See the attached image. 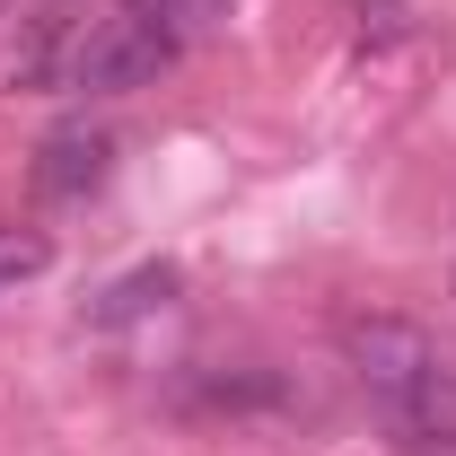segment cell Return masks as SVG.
<instances>
[{
  "label": "cell",
  "instance_id": "6da1fadb",
  "mask_svg": "<svg viewBox=\"0 0 456 456\" xmlns=\"http://www.w3.org/2000/svg\"><path fill=\"white\" fill-rule=\"evenodd\" d=\"M342 360L403 456H456V369L412 316H351Z\"/></svg>",
  "mask_w": 456,
  "mask_h": 456
},
{
  "label": "cell",
  "instance_id": "7a4b0ae2",
  "mask_svg": "<svg viewBox=\"0 0 456 456\" xmlns=\"http://www.w3.org/2000/svg\"><path fill=\"white\" fill-rule=\"evenodd\" d=\"M175 53H184V27H175L167 9L123 0L114 18H97V27L79 36L70 88H88V97H132V88H150L159 70H175Z\"/></svg>",
  "mask_w": 456,
  "mask_h": 456
},
{
  "label": "cell",
  "instance_id": "3957f363",
  "mask_svg": "<svg viewBox=\"0 0 456 456\" xmlns=\"http://www.w3.org/2000/svg\"><path fill=\"white\" fill-rule=\"evenodd\" d=\"M106 175H114V132H97V123H61L53 141L36 150L27 184H36L45 202H88Z\"/></svg>",
  "mask_w": 456,
  "mask_h": 456
},
{
  "label": "cell",
  "instance_id": "277c9868",
  "mask_svg": "<svg viewBox=\"0 0 456 456\" xmlns=\"http://www.w3.org/2000/svg\"><path fill=\"white\" fill-rule=\"evenodd\" d=\"M70 53H79V36L61 18H27V36L0 53V79L9 88H70Z\"/></svg>",
  "mask_w": 456,
  "mask_h": 456
},
{
  "label": "cell",
  "instance_id": "5b68a950",
  "mask_svg": "<svg viewBox=\"0 0 456 456\" xmlns=\"http://www.w3.org/2000/svg\"><path fill=\"white\" fill-rule=\"evenodd\" d=\"M175 298V264H141L132 281H114L106 289V307H88L97 325H132V316H150V307H167Z\"/></svg>",
  "mask_w": 456,
  "mask_h": 456
},
{
  "label": "cell",
  "instance_id": "8992f818",
  "mask_svg": "<svg viewBox=\"0 0 456 456\" xmlns=\"http://www.w3.org/2000/svg\"><path fill=\"white\" fill-rule=\"evenodd\" d=\"M342 9H351V45H360V53H387V45H403V36H412L403 0H342Z\"/></svg>",
  "mask_w": 456,
  "mask_h": 456
}]
</instances>
